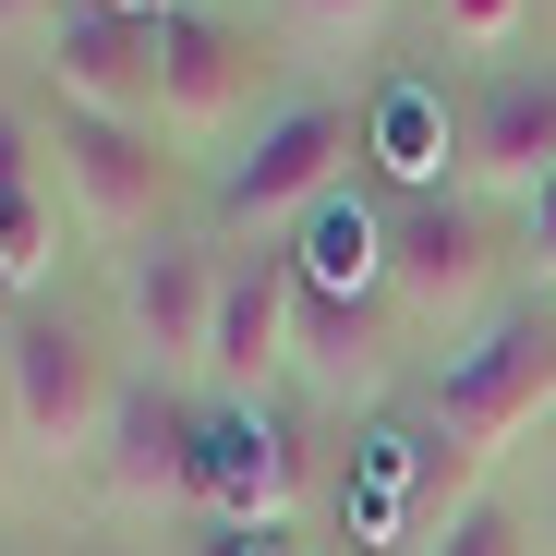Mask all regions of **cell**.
I'll list each match as a JSON object with an SVG mask.
<instances>
[{
    "instance_id": "6da1fadb",
    "label": "cell",
    "mask_w": 556,
    "mask_h": 556,
    "mask_svg": "<svg viewBox=\"0 0 556 556\" xmlns=\"http://www.w3.org/2000/svg\"><path fill=\"white\" fill-rule=\"evenodd\" d=\"M544 412H556V327H496V339L435 388V447H424V459H435V496H424V532H435L447 508H472L484 472H496Z\"/></svg>"
},
{
    "instance_id": "7a4b0ae2",
    "label": "cell",
    "mask_w": 556,
    "mask_h": 556,
    "mask_svg": "<svg viewBox=\"0 0 556 556\" xmlns=\"http://www.w3.org/2000/svg\"><path fill=\"white\" fill-rule=\"evenodd\" d=\"M496 218L484 194H400L388 206V315L412 339H447V327H472L484 291H496Z\"/></svg>"
},
{
    "instance_id": "3957f363",
    "label": "cell",
    "mask_w": 556,
    "mask_h": 556,
    "mask_svg": "<svg viewBox=\"0 0 556 556\" xmlns=\"http://www.w3.org/2000/svg\"><path fill=\"white\" fill-rule=\"evenodd\" d=\"M363 157V122L339 110V98H291V110H278L230 169H218V218L230 230H291V218H315L327 194H339V169Z\"/></svg>"
},
{
    "instance_id": "277c9868",
    "label": "cell",
    "mask_w": 556,
    "mask_h": 556,
    "mask_svg": "<svg viewBox=\"0 0 556 556\" xmlns=\"http://www.w3.org/2000/svg\"><path fill=\"white\" fill-rule=\"evenodd\" d=\"M49 181L98 242H169V157L157 122H110V110H61L49 122Z\"/></svg>"
},
{
    "instance_id": "5b68a950",
    "label": "cell",
    "mask_w": 556,
    "mask_h": 556,
    "mask_svg": "<svg viewBox=\"0 0 556 556\" xmlns=\"http://www.w3.org/2000/svg\"><path fill=\"white\" fill-rule=\"evenodd\" d=\"M0 351H13L25 447H37V459H98V435H110V412H122V388H110V351L85 339L73 315H49V303H25L13 327H0Z\"/></svg>"
},
{
    "instance_id": "8992f818",
    "label": "cell",
    "mask_w": 556,
    "mask_h": 556,
    "mask_svg": "<svg viewBox=\"0 0 556 556\" xmlns=\"http://www.w3.org/2000/svg\"><path fill=\"white\" fill-rule=\"evenodd\" d=\"M254 85H266V49H254V25H230V13H181L157 25V122L169 134H230L242 110H254Z\"/></svg>"
},
{
    "instance_id": "52a82bcc",
    "label": "cell",
    "mask_w": 556,
    "mask_h": 556,
    "mask_svg": "<svg viewBox=\"0 0 556 556\" xmlns=\"http://www.w3.org/2000/svg\"><path fill=\"white\" fill-rule=\"evenodd\" d=\"M49 85L61 110H110V122H157V25L146 13H110V0H73L49 25Z\"/></svg>"
},
{
    "instance_id": "ba28073f",
    "label": "cell",
    "mask_w": 556,
    "mask_h": 556,
    "mask_svg": "<svg viewBox=\"0 0 556 556\" xmlns=\"http://www.w3.org/2000/svg\"><path fill=\"white\" fill-rule=\"evenodd\" d=\"M218 291H230V266H218L206 242H157V254H134V266H122V315H134L146 376H206Z\"/></svg>"
},
{
    "instance_id": "9c48e42d",
    "label": "cell",
    "mask_w": 556,
    "mask_h": 556,
    "mask_svg": "<svg viewBox=\"0 0 556 556\" xmlns=\"http://www.w3.org/2000/svg\"><path fill=\"white\" fill-rule=\"evenodd\" d=\"M459 169H472V194H544L556 181V73H484L472 110H459Z\"/></svg>"
},
{
    "instance_id": "30bf717a",
    "label": "cell",
    "mask_w": 556,
    "mask_h": 556,
    "mask_svg": "<svg viewBox=\"0 0 556 556\" xmlns=\"http://www.w3.org/2000/svg\"><path fill=\"white\" fill-rule=\"evenodd\" d=\"M194 435H206V412H181L169 376L122 388V412H110V435H98V484H110L122 508H194Z\"/></svg>"
},
{
    "instance_id": "8fae6325",
    "label": "cell",
    "mask_w": 556,
    "mask_h": 556,
    "mask_svg": "<svg viewBox=\"0 0 556 556\" xmlns=\"http://www.w3.org/2000/svg\"><path fill=\"white\" fill-rule=\"evenodd\" d=\"M291 363V254H230V291H218V339H206V388L218 412H254V388Z\"/></svg>"
},
{
    "instance_id": "7c38bea8",
    "label": "cell",
    "mask_w": 556,
    "mask_h": 556,
    "mask_svg": "<svg viewBox=\"0 0 556 556\" xmlns=\"http://www.w3.org/2000/svg\"><path fill=\"white\" fill-rule=\"evenodd\" d=\"M278 508H291V447H278V424L266 412H206V435H194V520L278 532Z\"/></svg>"
},
{
    "instance_id": "4fadbf2b",
    "label": "cell",
    "mask_w": 556,
    "mask_h": 556,
    "mask_svg": "<svg viewBox=\"0 0 556 556\" xmlns=\"http://www.w3.org/2000/svg\"><path fill=\"white\" fill-rule=\"evenodd\" d=\"M61 254V181H49V146L0 110V291H37Z\"/></svg>"
},
{
    "instance_id": "5bb4252c",
    "label": "cell",
    "mask_w": 556,
    "mask_h": 556,
    "mask_svg": "<svg viewBox=\"0 0 556 556\" xmlns=\"http://www.w3.org/2000/svg\"><path fill=\"white\" fill-rule=\"evenodd\" d=\"M315 291H339V303H388V218L376 206H351V194H327L315 218H303V254H291Z\"/></svg>"
},
{
    "instance_id": "9a60e30c",
    "label": "cell",
    "mask_w": 556,
    "mask_h": 556,
    "mask_svg": "<svg viewBox=\"0 0 556 556\" xmlns=\"http://www.w3.org/2000/svg\"><path fill=\"white\" fill-rule=\"evenodd\" d=\"M291 363H315L327 388H363V376H376V315L339 303V291H315L303 266H291Z\"/></svg>"
},
{
    "instance_id": "2e32d148",
    "label": "cell",
    "mask_w": 556,
    "mask_h": 556,
    "mask_svg": "<svg viewBox=\"0 0 556 556\" xmlns=\"http://www.w3.org/2000/svg\"><path fill=\"white\" fill-rule=\"evenodd\" d=\"M363 146H376V157L400 169V194H447V181H435V157L459 146V122L435 110V85H400V98H388L376 122H363Z\"/></svg>"
},
{
    "instance_id": "e0dca14e",
    "label": "cell",
    "mask_w": 556,
    "mask_h": 556,
    "mask_svg": "<svg viewBox=\"0 0 556 556\" xmlns=\"http://www.w3.org/2000/svg\"><path fill=\"white\" fill-rule=\"evenodd\" d=\"M424 556H544V520L520 496H472V508H447L424 532Z\"/></svg>"
},
{
    "instance_id": "ac0fdd59",
    "label": "cell",
    "mask_w": 556,
    "mask_h": 556,
    "mask_svg": "<svg viewBox=\"0 0 556 556\" xmlns=\"http://www.w3.org/2000/svg\"><path fill=\"white\" fill-rule=\"evenodd\" d=\"M400 0H278V25L315 37V49H363V37H388Z\"/></svg>"
},
{
    "instance_id": "d6986e66",
    "label": "cell",
    "mask_w": 556,
    "mask_h": 556,
    "mask_svg": "<svg viewBox=\"0 0 556 556\" xmlns=\"http://www.w3.org/2000/svg\"><path fill=\"white\" fill-rule=\"evenodd\" d=\"M435 13H447V49H472V61L508 73V49H520V25H532V0H435Z\"/></svg>"
},
{
    "instance_id": "ffe728a7",
    "label": "cell",
    "mask_w": 556,
    "mask_h": 556,
    "mask_svg": "<svg viewBox=\"0 0 556 556\" xmlns=\"http://www.w3.org/2000/svg\"><path fill=\"white\" fill-rule=\"evenodd\" d=\"M25 459H37V447H25V400H13V351H0V484H13Z\"/></svg>"
},
{
    "instance_id": "44dd1931",
    "label": "cell",
    "mask_w": 556,
    "mask_h": 556,
    "mask_svg": "<svg viewBox=\"0 0 556 556\" xmlns=\"http://www.w3.org/2000/svg\"><path fill=\"white\" fill-rule=\"evenodd\" d=\"M61 13H73V0H0V37H37V49H49Z\"/></svg>"
},
{
    "instance_id": "7402d4cb",
    "label": "cell",
    "mask_w": 556,
    "mask_h": 556,
    "mask_svg": "<svg viewBox=\"0 0 556 556\" xmlns=\"http://www.w3.org/2000/svg\"><path fill=\"white\" fill-rule=\"evenodd\" d=\"M520 242H532V266L556 278V181H544V194H532V218H520Z\"/></svg>"
},
{
    "instance_id": "603a6c76",
    "label": "cell",
    "mask_w": 556,
    "mask_h": 556,
    "mask_svg": "<svg viewBox=\"0 0 556 556\" xmlns=\"http://www.w3.org/2000/svg\"><path fill=\"white\" fill-rule=\"evenodd\" d=\"M110 13H146V25H169V13H181V0H110Z\"/></svg>"
},
{
    "instance_id": "cb8c5ba5",
    "label": "cell",
    "mask_w": 556,
    "mask_h": 556,
    "mask_svg": "<svg viewBox=\"0 0 556 556\" xmlns=\"http://www.w3.org/2000/svg\"><path fill=\"white\" fill-rule=\"evenodd\" d=\"M544 532H556V496H544ZM544 556H556V544H544Z\"/></svg>"
}]
</instances>
